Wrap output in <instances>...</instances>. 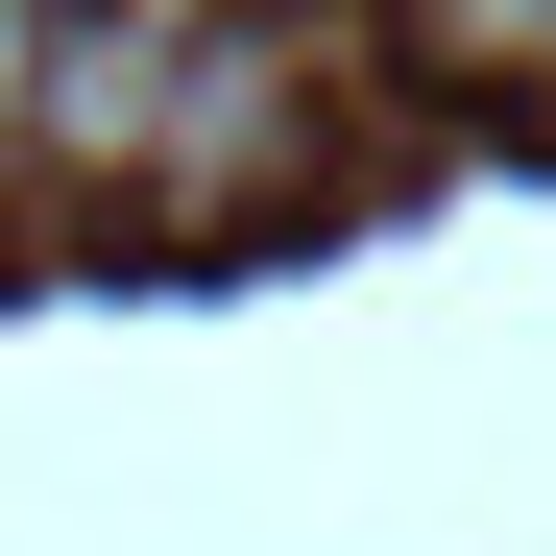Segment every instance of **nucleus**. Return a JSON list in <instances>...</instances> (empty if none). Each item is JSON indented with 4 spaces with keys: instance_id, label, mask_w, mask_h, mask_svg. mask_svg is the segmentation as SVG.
Wrapping results in <instances>:
<instances>
[{
    "instance_id": "1",
    "label": "nucleus",
    "mask_w": 556,
    "mask_h": 556,
    "mask_svg": "<svg viewBox=\"0 0 556 556\" xmlns=\"http://www.w3.org/2000/svg\"><path fill=\"white\" fill-rule=\"evenodd\" d=\"M291 169H315V49L291 25H194L169 98H146V218H266Z\"/></svg>"
},
{
    "instance_id": "2",
    "label": "nucleus",
    "mask_w": 556,
    "mask_h": 556,
    "mask_svg": "<svg viewBox=\"0 0 556 556\" xmlns=\"http://www.w3.org/2000/svg\"><path fill=\"white\" fill-rule=\"evenodd\" d=\"M146 98H169V25H146V0H49V73H25V194H146Z\"/></svg>"
},
{
    "instance_id": "3",
    "label": "nucleus",
    "mask_w": 556,
    "mask_h": 556,
    "mask_svg": "<svg viewBox=\"0 0 556 556\" xmlns=\"http://www.w3.org/2000/svg\"><path fill=\"white\" fill-rule=\"evenodd\" d=\"M412 73H459V98H556V0H388Z\"/></svg>"
}]
</instances>
